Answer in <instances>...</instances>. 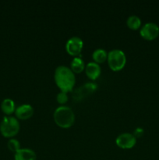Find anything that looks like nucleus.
Masks as SVG:
<instances>
[{
  "mask_svg": "<svg viewBox=\"0 0 159 160\" xmlns=\"http://www.w3.org/2000/svg\"><path fill=\"white\" fill-rule=\"evenodd\" d=\"M85 73L87 78L91 81H95L100 77L101 73V69L99 64L94 62H90L86 65Z\"/></svg>",
  "mask_w": 159,
  "mask_h": 160,
  "instance_id": "nucleus-10",
  "label": "nucleus"
},
{
  "mask_svg": "<svg viewBox=\"0 0 159 160\" xmlns=\"http://www.w3.org/2000/svg\"><path fill=\"white\" fill-rule=\"evenodd\" d=\"M84 48V42L80 38L73 36L70 38L65 43V51L69 55L76 57L82 52Z\"/></svg>",
  "mask_w": 159,
  "mask_h": 160,
  "instance_id": "nucleus-6",
  "label": "nucleus"
},
{
  "mask_svg": "<svg viewBox=\"0 0 159 160\" xmlns=\"http://www.w3.org/2000/svg\"><path fill=\"white\" fill-rule=\"evenodd\" d=\"M115 144L120 148L130 149L133 148L137 144V138L133 135V134L123 133L116 138Z\"/></svg>",
  "mask_w": 159,
  "mask_h": 160,
  "instance_id": "nucleus-8",
  "label": "nucleus"
},
{
  "mask_svg": "<svg viewBox=\"0 0 159 160\" xmlns=\"http://www.w3.org/2000/svg\"><path fill=\"white\" fill-rule=\"evenodd\" d=\"M94 62L98 64H101L107 60L108 52L104 48H97L92 53Z\"/></svg>",
  "mask_w": 159,
  "mask_h": 160,
  "instance_id": "nucleus-14",
  "label": "nucleus"
},
{
  "mask_svg": "<svg viewBox=\"0 0 159 160\" xmlns=\"http://www.w3.org/2000/svg\"><path fill=\"white\" fill-rule=\"evenodd\" d=\"M85 67L86 65L84 63V61L80 57L76 56L73 58V60L71 61L70 68L74 73H80L85 70Z\"/></svg>",
  "mask_w": 159,
  "mask_h": 160,
  "instance_id": "nucleus-13",
  "label": "nucleus"
},
{
  "mask_svg": "<svg viewBox=\"0 0 159 160\" xmlns=\"http://www.w3.org/2000/svg\"><path fill=\"white\" fill-rule=\"evenodd\" d=\"M140 34L143 39L152 41L159 35V27L157 23L148 22L142 26L140 30Z\"/></svg>",
  "mask_w": 159,
  "mask_h": 160,
  "instance_id": "nucleus-7",
  "label": "nucleus"
},
{
  "mask_svg": "<svg viewBox=\"0 0 159 160\" xmlns=\"http://www.w3.org/2000/svg\"><path fill=\"white\" fill-rule=\"evenodd\" d=\"M144 131H143V129L141 128H137V129L134 131L133 135L135 136L136 138H140L143 134Z\"/></svg>",
  "mask_w": 159,
  "mask_h": 160,
  "instance_id": "nucleus-18",
  "label": "nucleus"
},
{
  "mask_svg": "<svg viewBox=\"0 0 159 160\" xmlns=\"http://www.w3.org/2000/svg\"><path fill=\"white\" fill-rule=\"evenodd\" d=\"M20 123L14 117H5L0 123V132L5 138L15 137L20 131Z\"/></svg>",
  "mask_w": 159,
  "mask_h": 160,
  "instance_id": "nucleus-3",
  "label": "nucleus"
},
{
  "mask_svg": "<svg viewBox=\"0 0 159 160\" xmlns=\"http://www.w3.org/2000/svg\"><path fill=\"white\" fill-rule=\"evenodd\" d=\"M16 105L15 102L11 98H5L1 104V109L6 115L10 116L16 110Z\"/></svg>",
  "mask_w": 159,
  "mask_h": 160,
  "instance_id": "nucleus-12",
  "label": "nucleus"
},
{
  "mask_svg": "<svg viewBox=\"0 0 159 160\" xmlns=\"http://www.w3.org/2000/svg\"><path fill=\"white\" fill-rule=\"evenodd\" d=\"M34 108L30 104H23L19 106L15 110L16 118L18 120H26L34 115Z\"/></svg>",
  "mask_w": 159,
  "mask_h": 160,
  "instance_id": "nucleus-9",
  "label": "nucleus"
},
{
  "mask_svg": "<svg viewBox=\"0 0 159 160\" xmlns=\"http://www.w3.org/2000/svg\"><path fill=\"white\" fill-rule=\"evenodd\" d=\"M53 120L58 127L61 128H70L74 124L75 114L73 109L66 106H60L56 108L53 113Z\"/></svg>",
  "mask_w": 159,
  "mask_h": 160,
  "instance_id": "nucleus-2",
  "label": "nucleus"
},
{
  "mask_svg": "<svg viewBox=\"0 0 159 160\" xmlns=\"http://www.w3.org/2000/svg\"><path fill=\"white\" fill-rule=\"evenodd\" d=\"M54 79L60 92H68L73 90L76 84V77L70 67L66 66H59L55 70Z\"/></svg>",
  "mask_w": 159,
  "mask_h": 160,
  "instance_id": "nucleus-1",
  "label": "nucleus"
},
{
  "mask_svg": "<svg viewBox=\"0 0 159 160\" xmlns=\"http://www.w3.org/2000/svg\"><path fill=\"white\" fill-rule=\"evenodd\" d=\"M107 61L111 70L113 71H120L126 66V54L120 49H112L108 52Z\"/></svg>",
  "mask_w": 159,
  "mask_h": 160,
  "instance_id": "nucleus-4",
  "label": "nucleus"
},
{
  "mask_svg": "<svg viewBox=\"0 0 159 160\" xmlns=\"http://www.w3.org/2000/svg\"><path fill=\"white\" fill-rule=\"evenodd\" d=\"M8 148L12 152L16 153L17 151L20 149V143L18 140L15 138H10L7 143Z\"/></svg>",
  "mask_w": 159,
  "mask_h": 160,
  "instance_id": "nucleus-16",
  "label": "nucleus"
},
{
  "mask_svg": "<svg viewBox=\"0 0 159 160\" xmlns=\"http://www.w3.org/2000/svg\"><path fill=\"white\" fill-rule=\"evenodd\" d=\"M98 88V85L94 82H88L76 88L73 93V98L75 101H82L87 96L93 94Z\"/></svg>",
  "mask_w": 159,
  "mask_h": 160,
  "instance_id": "nucleus-5",
  "label": "nucleus"
},
{
  "mask_svg": "<svg viewBox=\"0 0 159 160\" xmlns=\"http://www.w3.org/2000/svg\"><path fill=\"white\" fill-rule=\"evenodd\" d=\"M14 160H37V155L31 148H20L14 155Z\"/></svg>",
  "mask_w": 159,
  "mask_h": 160,
  "instance_id": "nucleus-11",
  "label": "nucleus"
},
{
  "mask_svg": "<svg viewBox=\"0 0 159 160\" xmlns=\"http://www.w3.org/2000/svg\"><path fill=\"white\" fill-rule=\"evenodd\" d=\"M126 25H127L129 29L136 31V30L139 29L141 27V20L137 16L132 15L127 18Z\"/></svg>",
  "mask_w": 159,
  "mask_h": 160,
  "instance_id": "nucleus-15",
  "label": "nucleus"
},
{
  "mask_svg": "<svg viewBox=\"0 0 159 160\" xmlns=\"http://www.w3.org/2000/svg\"><path fill=\"white\" fill-rule=\"evenodd\" d=\"M68 99L69 97L66 92H60L58 93L57 96H56V100H57L58 102L60 105H62V106H64V104H65V103L68 102Z\"/></svg>",
  "mask_w": 159,
  "mask_h": 160,
  "instance_id": "nucleus-17",
  "label": "nucleus"
}]
</instances>
